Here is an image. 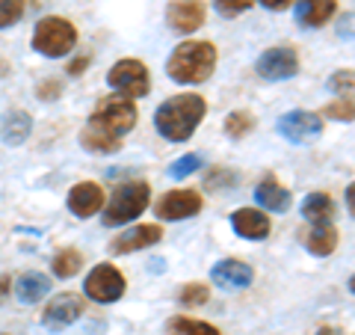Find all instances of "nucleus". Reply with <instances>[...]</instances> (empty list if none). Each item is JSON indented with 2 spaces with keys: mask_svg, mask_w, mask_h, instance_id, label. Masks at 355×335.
Wrapping results in <instances>:
<instances>
[{
  "mask_svg": "<svg viewBox=\"0 0 355 335\" xmlns=\"http://www.w3.org/2000/svg\"><path fill=\"white\" fill-rule=\"evenodd\" d=\"M160 240H163V229L157 226V222H151V226H133L128 231H121L119 238H113L110 250H113V255H130V252L148 250Z\"/></svg>",
  "mask_w": 355,
  "mask_h": 335,
  "instance_id": "14",
  "label": "nucleus"
},
{
  "mask_svg": "<svg viewBox=\"0 0 355 335\" xmlns=\"http://www.w3.org/2000/svg\"><path fill=\"white\" fill-rule=\"evenodd\" d=\"M305 250L311 255H317V259L331 255L338 250V229L329 226V222H317V226L305 234Z\"/></svg>",
  "mask_w": 355,
  "mask_h": 335,
  "instance_id": "21",
  "label": "nucleus"
},
{
  "mask_svg": "<svg viewBox=\"0 0 355 335\" xmlns=\"http://www.w3.org/2000/svg\"><path fill=\"white\" fill-rule=\"evenodd\" d=\"M107 86L125 98H146L151 89V77L142 60H119L113 69L107 72Z\"/></svg>",
  "mask_w": 355,
  "mask_h": 335,
  "instance_id": "6",
  "label": "nucleus"
},
{
  "mask_svg": "<svg viewBox=\"0 0 355 335\" xmlns=\"http://www.w3.org/2000/svg\"><path fill=\"white\" fill-rule=\"evenodd\" d=\"M207 116V101L196 92H181L172 95L169 101H163L154 113V128L163 140L169 142H187L196 133V128L202 125V119Z\"/></svg>",
  "mask_w": 355,
  "mask_h": 335,
  "instance_id": "2",
  "label": "nucleus"
},
{
  "mask_svg": "<svg viewBox=\"0 0 355 335\" xmlns=\"http://www.w3.org/2000/svg\"><path fill=\"white\" fill-rule=\"evenodd\" d=\"M125 276L116 264H98L89 270L86 282H83V294L92 300V303H119L121 297H125Z\"/></svg>",
  "mask_w": 355,
  "mask_h": 335,
  "instance_id": "7",
  "label": "nucleus"
},
{
  "mask_svg": "<svg viewBox=\"0 0 355 335\" xmlns=\"http://www.w3.org/2000/svg\"><path fill=\"white\" fill-rule=\"evenodd\" d=\"M137 104L125 95H110L89 113L86 128L80 131V146L95 154H116L121 137L137 128Z\"/></svg>",
  "mask_w": 355,
  "mask_h": 335,
  "instance_id": "1",
  "label": "nucleus"
},
{
  "mask_svg": "<svg viewBox=\"0 0 355 335\" xmlns=\"http://www.w3.org/2000/svg\"><path fill=\"white\" fill-rule=\"evenodd\" d=\"M205 199L198 190H169L157 205H154V214L163 222H178V220H190L202 211Z\"/></svg>",
  "mask_w": 355,
  "mask_h": 335,
  "instance_id": "11",
  "label": "nucleus"
},
{
  "mask_svg": "<svg viewBox=\"0 0 355 335\" xmlns=\"http://www.w3.org/2000/svg\"><path fill=\"white\" fill-rule=\"evenodd\" d=\"M216 69V48L214 42H181L166 60V74L175 83H205Z\"/></svg>",
  "mask_w": 355,
  "mask_h": 335,
  "instance_id": "3",
  "label": "nucleus"
},
{
  "mask_svg": "<svg viewBox=\"0 0 355 335\" xmlns=\"http://www.w3.org/2000/svg\"><path fill=\"white\" fill-rule=\"evenodd\" d=\"M237 184V172L225 170V166H216V170H210L207 178H205V187L207 190H225V187H234Z\"/></svg>",
  "mask_w": 355,
  "mask_h": 335,
  "instance_id": "28",
  "label": "nucleus"
},
{
  "mask_svg": "<svg viewBox=\"0 0 355 335\" xmlns=\"http://www.w3.org/2000/svg\"><path fill=\"white\" fill-rule=\"evenodd\" d=\"M252 3H254V0H214L216 13L225 15V18H234V15H240V13H246Z\"/></svg>",
  "mask_w": 355,
  "mask_h": 335,
  "instance_id": "32",
  "label": "nucleus"
},
{
  "mask_svg": "<svg viewBox=\"0 0 355 335\" xmlns=\"http://www.w3.org/2000/svg\"><path fill=\"white\" fill-rule=\"evenodd\" d=\"M299 214H302L311 226H317V222H329L331 214H335V202H331L329 193H311V196L302 199Z\"/></svg>",
  "mask_w": 355,
  "mask_h": 335,
  "instance_id": "22",
  "label": "nucleus"
},
{
  "mask_svg": "<svg viewBox=\"0 0 355 335\" xmlns=\"http://www.w3.org/2000/svg\"><path fill=\"white\" fill-rule=\"evenodd\" d=\"M231 229L246 240H263L270 234V217L258 208H237L231 214Z\"/></svg>",
  "mask_w": 355,
  "mask_h": 335,
  "instance_id": "15",
  "label": "nucleus"
},
{
  "mask_svg": "<svg viewBox=\"0 0 355 335\" xmlns=\"http://www.w3.org/2000/svg\"><path fill=\"white\" fill-rule=\"evenodd\" d=\"M326 119H335V122H352V95H343L338 101H331L323 110Z\"/></svg>",
  "mask_w": 355,
  "mask_h": 335,
  "instance_id": "30",
  "label": "nucleus"
},
{
  "mask_svg": "<svg viewBox=\"0 0 355 335\" xmlns=\"http://www.w3.org/2000/svg\"><path fill=\"white\" fill-rule=\"evenodd\" d=\"M9 291H12V279L9 276H0V303L9 297Z\"/></svg>",
  "mask_w": 355,
  "mask_h": 335,
  "instance_id": "35",
  "label": "nucleus"
},
{
  "mask_svg": "<svg viewBox=\"0 0 355 335\" xmlns=\"http://www.w3.org/2000/svg\"><path fill=\"white\" fill-rule=\"evenodd\" d=\"M80 267H83V255L77 250H60L51 261V270L57 279H71V276L80 273Z\"/></svg>",
  "mask_w": 355,
  "mask_h": 335,
  "instance_id": "24",
  "label": "nucleus"
},
{
  "mask_svg": "<svg viewBox=\"0 0 355 335\" xmlns=\"http://www.w3.org/2000/svg\"><path fill=\"white\" fill-rule=\"evenodd\" d=\"M12 288H15V297L24 306H36V303H42V300L51 294V276L36 273V270L21 273L15 282H12Z\"/></svg>",
  "mask_w": 355,
  "mask_h": 335,
  "instance_id": "18",
  "label": "nucleus"
},
{
  "mask_svg": "<svg viewBox=\"0 0 355 335\" xmlns=\"http://www.w3.org/2000/svg\"><path fill=\"white\" fill-rule=\"evenodd\" d=\"M254 72H258V77H263V81H291V77H296L299 72V54L293 48H287V44H279V48H270L263 51L258 63H254Z\"/></svg>",
  "mask_w": 355,
  "mask_h": 335,
  "instance_id": "9",
  "label": "nucleus"
},
{
  "mask_svg": "<svg viewBox=\"0 0 355 335\" xmlns=\"http://www.w3.org/2000/svg\"><path fill=\"white\" fill-rule=\"evenodd\" d=\"M252 279H254V270L237 259H222L219 264H214V270H210V282L219 288H249Z\"/></svg>",
  "mask_w": 355,
  "mask_h": 335,
  "instance_id": "16",
  "label": "nucleus"
},
{
  "mask_svg": "<svg viewBox=\"0 0 355 335\" xmlns=\"http://www.w3.org/2000/svg\"><path fill=\"white\" fill-rule=\"evenodd\" d=\"M254 199H258V205L263 211H270V214H287L293 205L291 190L282 181H275V178H263V181L254 187Z\"/></svg>",
  "mask_w": 355,
  "mask_h": 335,
  "instance_id": "17",
  "label": "nucleus"
},
{
  "mask_svg": "<svg viewBox=\"0 0 355 335\" xmlns=\"http://www.w3.org/2000/svg\"><path fill=\"white\" fill-rule=\"evenodd\" d=\"M210 300V288L202 285V282H190V285H184V291L178 294V303H181L184 309H193V306H202Z\"/></svg>",
  "mask_w": 355,
  "mask_h": 335,
  "instance_id": "27",
  "label": "nucleus"
},
{
  "mask_svg": "<svg viewBox=\"0 0 355 335\" xmlns=\"http://www.w3.org/2000/svg\"><path fill=\"white\" fill-rule=\"evenodd\" d=\"M151 202V187L146 181H128V184H119L110 196V202L101 214L104 229H119V226H128L130 220H137L139 214H146V208Z\"/></svg>",
  "mask_w": 355,
  "mask_h": 335,
  "instance_id": "4",
  "label": "nucleus"
},
{
  "mask_svg": "<svg viewBox=\"0 0 355 335\" xmlns=\"http://www.w3.org/2000/svg\"><path fill=\"white\" fill-rule=\"evenodd\" d=\"M347 208H349V214H352V211H355V205H352V184L347 187Z\"/></svg>",
  "mask_w": 355,
  "mask_h": 335,
  "instance_id": "38",
  "label": "nucleus"
},
{
  "mask_svg": "<svg viewBox=\"0 0 355 335\" xmlns=\"http://www.w3.org/2000/svg\"><path fill=\"white\" fill-rule=\"evenodd\" d=\"M83 297L80 294H71V291H65L60 297H53L48 306H44L42 311V327L44 329H51V332H60L65 327H71V323H77L83 318Z\"/></svg>",
  "mask_w": 355,
  "mask_h": 335,
  "instance_id": "10",
  "label": "nucleus"
},
{
  "mask_svg": "<svg viewBox=\"0 0 355 335\" xmlns=\"http://www.w3.org/2000/svg\"><path fill=\"white\" fill-rule=\"evenodd\" d=\"M317 335H349L347 329H338V327H320Z\"/></svg>",
  "mask_w": 355,
  "mask_h": 335,
  "instance_id": "37",
  "label": "nucleus"
},
{
  "mask_svg": "<svg viewBox=\"0 0 355 335\" xmlns=\"http://www.w3.org/2000/svg\"><path fill=\"white\" fill-rule=\"evenodd\" d=\"M36 95L42 98V101H57V98L62 95V83L60 81H44L36 86Z\"/></svg>",
  "mask_w": 355,
  "mask_h": 335,
  "instance_id": "33",
  "label": "nucleus"
},
{
  "mask_svg": "<svg viewBox=\"0 0 355 335\" xmlns=\"http://www.w3.org/2000/svg\"><path fill=\"white\" fill-rule=\"evenodd\" d=\"M86 65H89V60H86V57H83V60H74V63L69 65V74H71V77L83 74V69H86Z\"/></svg>",
  "mask_w": 355,
  "mask_h": 335,
  "instance_id": "36",
  "label": "nucleus"
},
{
  "mask_svg": "<svg viewBox=\"0 0 355 335\" xmlns=\"http://www.w3.org/2000/svg\"><path fill=\"white\" fill-rule=\"evenodd\" d=\"M335 15V0H296V21L302 27H323Z\"/></svg>",
  "mask_w": 355,
  "mask_h": 335,
  "instance_id": "20",
  "label": "nucleus"
},
{
  "mask_svg": "<svg viewBox=\"0 0 355 335\" xmlns=\"http://www.w3.org/2000/svg\"><path fill=\"white\" fill-rule=\"evenodd\" d=\"M198 166H202V158L198 154H184V158H178L172 166H169V178H175V181H181V178L193 175Z\"/></svg>",
  "mask_w": 355,
  "mask_h": 335,
  "instance_id": "29",
  "label": "nucleus"
},
{
  "mask_svg": "<svg viewBox=\"0 0 355 335\" xmlns=\"http://www.w3.org/2000/svg\"><path fill=\"white\" fill-rule=\"evenodd\" d=\"M65 205H69V211L77 220H89V217H95L98 211L104 208V190H101V184H95V181H80V184H74L69 190Z\"/></svg>",
  "mask_w": 355,
  "mask_h": 335,
  "instance_id": "13",
  "label": "nucleus"
},
{
  "mask_svg": "<svg viewBox=\"0 0 355 335\" xmlns=\"http://www.w3.org/2000/svg\"><path fill=\"white\" fill-rule=\"evenodd\" d=\"M207 9L202 0H172L166 6V24H169L175 33H196L198 27L205 24Z\"/></svg>",
  "mask_w": 355,
  "mask_h": 335,
  "instance_id": "12",
  "label": "nucleus"
},
{
  "mask_svg": "<svg viewBox=\"0 0 355 335\" xmlns=\"http://www.w3.org/2000/svg\"><path fill=\"white\" fill-rule=\"evenodd\" d=\"M33 131V119L27 110H9L0 122V140L6 142V146H21V142H27Z\"/></svg>",
  "mask_w": 355,
  "mask_h": 335,
  "instance_id": "19",
  "label": "nucleus"
},
{
  "mask_svg": "<svg viewBox=\"0 0 355 335\" xmlns=\"http://www.w3.org/2000/svg\"><path fill=\"white\" fill-rule=\"evenodd\" d=\"M275 131H279L287 142L305 146V142L317 140L320 133H323V119H320V113H311V110H287L279 119Z\"/></svg>",
  "mask_w": 355,
  "mask_h": 335,
  "instance_id": "8",
  "label": "nucleus"
},
{
  "mask_svg": "<svg viewBox=\"0 0 355 335\" xmlns=\"http://www.w3.org/2000/svg\"><path fill=\"white\" fill-rule=\"evenodd\" d=\"M352 69H340V72H335L331 74V81H329V89L335 92L338 98H343V95H352Z\"/></svg>",
  "mask_w": 355,
  "mask_h": 335,
  "instance_id": "31",
  "label": "nucleus"
},
{
  "mask_svg": "<svg viewBox=\"0 0 355 335\" xmlns=\"http://www.w3.org/2000/svg\"><path fill=\"white\" fill-rule=\"evenodd\" d=\"M252 131H254V116L249 110H234V113L225 116V133L231 140H243V137H249Z\"/></svg>",
  "mask_w": 355,
  "mask_h": 335,
  "instance_id": "25",
  "label": "nucleus"
},
{
  "mask_svg": "<svg viewBox=\"0 0 355 335\" xmlns=\"http://www.w3.org/2000/svg\"><path fill=\"white\" fill-rule=\"evenodd\" d=\"M74 44H77V27L69 18L44 15L36 24V30H33V51L48 60L69 57L74 51Z\"/></svg>",
  "mask_w": 355,
  "mask_h": 335,
  "instance_id": "5",
  "label": "nucleus"
},
{
  "mask_svg": "<svg viewBox=\"0 0 355 335\" xmlns=\"http://www.w3.org/2000/svg\"><path fill=\"white\" fill-rule=\"evenodd\" d=\"M166 335H222L214 323L196 320V318H172L166 323Z\"/></svg>",
  "mask_w": 355,
  "mask_h": 335,
  "instance_id": "23",
  "label": "nucleus"
},
{
  "mask_svg": "<svg viewBox=\"0 0 355 335\" xmlns=\"http://www.w3.org/2000/svg\"><path fill=\"white\" fill-rule=\"evenodd\" d=\"M293 0H261V6L263 9H272V13H282V9H287Z\"/></svg>",
  "mask_w": 355,
  "mask_h": 335,
  "instance_id": "34",
  "label": "nucleus"
},
{
  "mask_svg": "<svg viewBox=\"0 0 355 335\" xmlns=\"http://www.w3.org/2000/svg\"><path fill=\"white\" fill-rule=\"evenodd\" d=\"M3 335H9V332H3Z\"/></svg>",
  "mask_w": 355,
  "mask_h": 335,
  "instance_id": "39",
  "label": "nucleus"
},
{
  "mask_svg": "<svg viewBox=\"0 0 355 335\" xmlns=\"http://www.w3.org/2000/svg\"><path fill=\"white\" fill-rule=\"evenodd\" d=\"M27 13V3L24 0H0V30H9L15 27L21 18Z\"/></svg>",
  "mask_w": 355,
  "mask_h": 335,
  "instance_id": "26",
  "label": "nucleus"
}]
</instances>
